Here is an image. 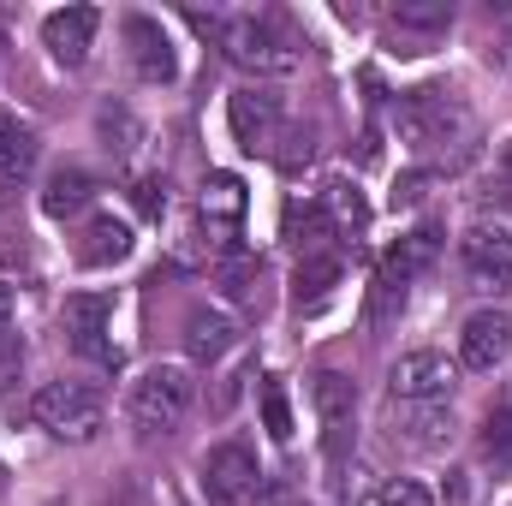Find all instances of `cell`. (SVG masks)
<instances>
[{
	"instance_id": "cell-19",
	"label": "cell",
	"mask_w": 512,
	"mask_h": 506,
	"mask_svg": "<svg viewBox=\"0 0 512 506\" xmlns=\"http://www.w3.org/2000/svg\"><path fill=\"white\" fill-rule=\"evenodd\" d=\"M435 256H441V227H417V233H405V239L382 256V262L399 274V280H417Z\"/></svg>"
},
{
	"instance_id": "cell-26",
	"label": "cell",
	"mask_w": 512,
	"mask_h": 506,
	"mask_svg": "<svg viewBox=\"0 0 512 506\" xmlns=\"http://www.w3.org/2000/svg\"><path fill=\"white\" fill-rule=\"evenodd\" d=\"M262 423H268L274 441H292V405H286L280 381H262Z\"/></svg>"
},
{
	"instance_id": "cell-1",
	"label": "cell",
	"mask_w": 512,
	"mask_h": 506,
	"mask_svg": "<svg viewBox=\"0 0 512 506\" xmlns=\"http://www.w3.org/2000/svg\"><path fill=\"white\" fill-rule=\"evenodd\" d=\"M203 30H215L221 36V48H227V60L233 66H245L256 78H286V72H298V42L274 24V18H197Z\"/></svg>"
},
{
	"instance_id": "cell-4",
	"label": "cell",
	"mask_w": 512,
	"mask_h": 506,
	"mask_svg": "<svg viewBox=\"0 0 512 506\" xmlns=\"http://www.w3.org/2000/svg\"><path fill=\"white\" fill-rule=\"evenodd\" d=\"M453 381H459V364L447 352H405L387 376V399L435 405V399H453Z\"/></svg>"
},
{
	"instance_id": "cell-5",
	"label": "cell",
	"mask_w": 512,
	"mask_h": 506,
	"mask_svg": "<svg viewBox=\"0 0 512 506\" xmlns=\"http://www.w3.org/2000/svg\"><path fill=\"white\" fill-rule=\"evenodd\" d=\"M256 483H262V471H256V453L245 441L209 447V459H203V495L215 506H239L245 495H256Z\"/></svg>"
},
{
	"instance_id": "cell-13",
	"label": "cell",
	"mask_w": 512,
	"mask_h": 506,
	"mask_svg": "<svg viewBox=\"0 0 512 506\" xmlns=\"http://www.w3.org/2000/svg\"><path fill=\"white\" fill-rule=\"evenodd\" d=\"M310 399H316V417L328 423V453H340L346 429H352V411H358V381L340 376V370H316L310 376Z\"/></svg>"
},
{
	"instance_id": "cell-20",
	"label": "cell",
	"mask_w": 512,
	"mask_h": 506,
	"mask_svg": "<svg viewBox=\"0 0 512 506\" xmlns=\"http://www.w3.org/2000/svg\"><path fill=\"white\" fill-rule=\"evenodd\" d=\"M30 167H36V131L0 114V179H24Z\"/></svg>"
},
{
	"instance_id": "cell-2",
	"label": "cell",
	"mask_w": 512,
	"mask_h": 506,
	"mask_svg": "<svg viewBox=\"0 0 512 506\" xmlns=\"http://www.w3.org/2000/svg\"><path fill=\"white\" fill-rule=\"evenodd\" d=\"M191 393H197L191 370H179V364H155V370H143V376L131 381L126 411H131V423H137L143 435H167V429L185 423Z\"/></svg>"
},
{
	"instance_id": "cell-21",
	"label": "cell",
	"mask_w": 512,
	"mask_h": 506,
	"mask_svg": "<svg viewBox=\"0 0 512 506\" xmlns=\"http://www.w3.org/2000/svg\"><path fill=\"white\" fill-rule=\"evenodd\" d=\"M322 215H328V227H334L340 239H352V233L370 227V203L358 197V185H328V191H322Z\"/></svg>"
},
{
	"instance_id": "cell-28",
	"label": "cell",
	"mask_w": 512,
	"mask_h": 506,
	"mask_svg": "<svg viewBox=\"0 0 512 506\" xmlns=\"http://www.w3.org/2000/svg\"><path fill=\"white\" fill-rule=\"evenodd\" d=\"M256 274H262V262H256V256H227V262H221V286H227L233 298H251Z\"/></svg>"
},
{
	"instance_id": "cell-33",
	"label": "cell",
	"mask_w": 512,
	"mask_h": 506,
	"mask_svg": "<svg viewBox=\"0 0 512 506\" xmlns=\"http://www.w3.org/2000/svg\"><path fill=\"white\" fill-rule=\"evenodd\" d=\"M18 364H24V358H18V346H12V340L0 334V393H6L12 381H18Z\"/></svg>"
},
{
	"instance_id": "cell-7",
	"label": "cell",
	"mask_w": 512,
	"mask_h": 506,
	"mask_svg": "<svg viewBox=\"0 0 512 506\" xmlns=\"http://www.w3.org/2000/svg\"><path fill=\"white\" fill-rule=\"evenodd\" d=\"M108 316H114V304H108L102 292H72L66 310H60L72 352H84V358H96V364H120V352L108 346Z\"/></svg>"
},
{
	"instance_id": "cell-32",
	"label": "cell",
	"mask_w": 512,
	"mask_h": 506,
	"mask_svg": "<svg viewBox=\"0 0 512 506\" xmlns=\"http://www.w3.org/2000/svg\"><path fill=\"white\" fill-rule=\"evenodd\" d=\"M286 143H292V149H280V155H274V161H280V167H286V173H298V167H304V161H310V155H316V131H292V137H286Z\"/></svg>"
},
{
	"instance_id": "cell-23",
	"label": "cell",
	"mask_w": 512,
	"mask_h": 506,
	"mask_svg": "<svg viewBox=\"0 0 512 506\" xmlns=\"http://www.w3.org/2000/svg\"><path fill=\"white\" fill-rule=\"evenodd\" d=\"M245 215V185L233 179V173H215L209 185H203V221H239Z\"/></svg>"
},
{
	"instance_id": "cell-27",
	"label": "cell",
	"mask_w": 512,
	"mask_h": 506,
	"mask_svg": "<svg viewBox=\"0 0 512 506\" xmlns=\"http://www.w3.org/2000/svg\"><path fill=\"white\" fill-rule=\"evenodd\" d=\"M435 185H441L435 167H411V173H399V185H393V209H417Z\"/></svg>"
},
{
	"instance_id": "cell-16",
	"label": "cell",
	"mask_w": 512,
	"mask_h": 506,
	"mask_svg": "<svg viewBox=\"0 0 512 506\" xmlns=\"http://www.w3.org/2000/svg\"><path fill=\"white\" fill-rule=\"evenodd\" d=\"M131 227L120 215H96L90 227H84V239H78V262L84 268H114V262H126L131 256Z\"/></svg>"
},
{
	"instance_id": "cell-11",
	"label": "cell",
	"mask_w": 512,
	"mask_h": 506,
	"mask_svg": "<svg viewBox=\"0 0 512 506\" xmlns=\"http://www.w3.org/2000/svg\"><path fill=\"white\" fill-rule=\"evenodd\" d=\"M465 268L477 286H495V292L512 286V233L501 221H477L465 233Z\"/></svg>"
},
{
	"instance_id": "cell-35",
	"label": "cell",
	"mask_w": 512,
	"mask_h": 506,
	"mask_svg": "<svg viewBox=\"0 0 512 506\" xmlns=\"http://www.w3.org/2000/svg\"><path fill=\"white\" fill-rule=\"evenodd\" d=\"M48 506H66V501H48Z\"/></svg>"
},
{
	"instance_id": "cell-34",
	"label": "cell",
	"mask_w": 512,
	"mask_h": 506,
	"mask_svg": "<svg viewBox=\"0 0 512 506\" xmlns=\"http://www.w3.org/2000/svg\"><path fill=\"white\" fill-rule=\"evenodd\" d=\"M12 316H18V298H12V286H6V280H0V334H6V328H12Z\"/></svg>"
},
{
	"instance_id": "cell-6",
	"label": "cell",
	"mask_w": 512,
	"mask_h": 506,
	"mask_svg": "<svg viewBox=\"0 0 512 506\" xmlns=\"http://www.w3.org/2000/svg\"><path fill=\"white\" fill-rule=\"evenodd\" d=\"M227 120H233V137L245 155H274V137H280V96L274 90H262V84L233 90Z\"/></svg>"
},
{
	"instance_id": "cell-18",
	"label": "cell",
	"mask_w": 512,
	"mask_h": 506,
	"mask_svg": "<svg viewBox=\"0 0 512 506\" xmlns=\"http://www.w3.org/2000/svg\"><path fill=\"white\" fill-rule=\"evenodd\" d=\"M340 274H346V256L340 251H316V256H298V304H322L334 286H340Z\"/></svg>"
},
{
	"instance_id": "cell-12",
	"label": "cell",
	"mask_w": 512,
	"mask_h": 506,
	"mask_svg": "<svg viewBox=\"0 0 512 506\" xmlns=\"http://www.w3.org/2000/svg\"><path fill=\"white\" fill-rule=\"evenodd\" d=\"M96 30H102V12L96 6H66V12H48L42 18V42H48V54L60 66H84Z\"/></svg>"
},
{
	"instance_id": "cell-30",
	"label": "cell",
	"mask_w": 512,
	"mask_h": 506,
	"mask_svg": "<svg viewBox=\"0 0 512 506\" xmlns=\"http://www.w3.org/2000/svg\"><path fill=\"white\" fill-rule=\"evenodd\" d=\"M376 506H435V501H429V489H423V483H411V477H393Z\"/></svg>"
},
{
	"instance_id": "cell-17",
	"label": "cell",
	"mask_w": 512,
	"mask_h": 506,
	"mask_svg": "<svg viewBox=\"0 0 512 506\" xmlns=\"http://www.w3.org/2000/svg\"><path fill=\"white\" fill-rule=\"evenodd\" d=\"M90 197H96V179H90L84 167H60V173L48 179V191H42V215L66 221V215H78Z\"/></svg>"
},
{
	"instance_id": "cell-25",
	"label": "cell",
	"mask_w": 512,
	"mask_h": 506,
	"mask_svg": "<svg viewBox=\"0 0 512 506\" xmlns=\"http://www.w3.org/2000/svg\"><path fill=\"white\" fill-rule=\"evenodd\" d=\"M483 453L512 471V405H495V411H489V423H483Z\"/></svg>"
},
{
	"instance_id": "cell-31",
	"label": "cell",
	"mask_w": 512,
	"mask_h": 506,
	"mask_svg": "<svg viewBox=\"0 0 512 506\" xmlns=\"http://www.w3.org/2000/svg\"><path fill=\"white\" fill-rule=\"evenodd\" d=\"M114 131H120V155H126L131 137H137V120H131L126 108H102V137H108V149H114Z\"/></svg>"
},
{
	"instance_id": "cell-14",
	"label": "cell",
	"mask_w": 512,
	"mask_h": 506,
	"mask_svg": "<svg viewBox=\"0 0 512 506\" xmlns=\"http://www.w3.org/2000/svg\"><path fill=\"white\" fill-rule=\"evenodd\" d=\"M387 423L393 435H405L411 447H441L453 435V405L435 399V405H411V399H387Z\"/></svg>"
},
{
	"instance_id": "cell-8",
	"label": "cell",
	"mask_w": 512,
	"mask_h": 506,
	"mask_svg": "<svg viewBox=\"0 0 512 506\" xmlns=\"http://www.w3.org/2000/svg\"><path fill=\"white\" fill-rule=\"evenodd\" d=\"M126 54H131V72L143 84H173L179 78V54H173V36L155 24V18H126Z\"/></svg>"
},
{
	"instance_id": "cell-29",
	"label": "cell",
	"mask_w": 512,
	"mask_h": 506,
	"mask_svg": "<svg viewBox=\"0 0 512 506\" xmlns=\"http://www.w3.org/2000/svg\"><path fill=\"white\" fill-rule=\"evenodd\" d=\"M131 203H137V215L161 221V209H167V179H161V173H143V179L131 185Z\"/></svg>"
},
{
	"instance_id": "cell-10",
	"label": "cell",
	"mask_w": 512,
	"mask_h": 506,
	"mask_svg": "<svg viewBox=\"0 0 512 506\" xmlns=\"http://www.w3.org/2000/svg\"><path fill=\"white\" fill-rule=\"evenodd\" d=\"M507 352H512V316L507 310H477V316L459 328V364H465V370L489 376Z\"/></svg>"
},
{
	"instance_id": "cell-15",
	"label": "cell",
	"mask_w": 512,
	"mask_h": 506,
	"mask_svg": "<svg viewBox=\"0 0 512 506\" xmlns=\"http://www.w3.org/2000/svg\"><path fill=\"white\" fill-rule=\"evenodd\" d=\"M233 346H239V322L227 310H191L185 316V352H191V364H215Z\"/></svg>"
},
{
	"instance_id": "cell-22",
	"label": "cell",
	"mask_w": 512,
	"mask_h": 506,
	"mask_svg": "<svg viewBox=\"0 0 512 506\" xmlns=\"http://www.w3.org/2000/svg\"><path fill=\"white\" fill-rule=\"evenodd\" d=\"M393 24L399 30H417V36H435L453 24V0H399L393 6Z\"/></svg>"
},
{
	"instance_id": "cell-3",
	"label": "cell",
	"mask_w": 512,
	"mask_h": 506,
	"mask_svg": "<svg viewBox=\"0 0 512 506\" xmlns=\"http://www.w3.org/2000/svg\"><path fill=\"white\" fill-rule=\"evenodd\" d=\"M30 411L60 441H96V429H102V393H90L84 381H48Z\"/></svg>"
},
{
	"instance_id": "cell-9",
	"label": "cell",
	"mask_w": 512,
	"mask_h": 506,
	"mask_svg": "<svg viewBox=\"0 0 512 506\" xmlns=\"http://www.w3.org/2000/svg\"><path fill=\"white\" fill-rule=\"evenodd\" d=\"M459 126H465V108L453 102V90H411V96H399V131L405 137L435 143V137H447Z\"/></svg>"
},
{
	"instance_id": "cell-24",
	"label": "cell",
	"mask_w": 512,
	"mask_h": 506,
	"mask_svg": "<svg viewBox=\"0 0 512 506\" xmlns=\"http://www.w3.org/2000/svg\"><path fill=\"white\" fill-rule=\"evenodd\" d=\"M405 286H411V280H399L387 262L376 268V280H370V328H387V322L405 310Z\"/></svg>"
}]
</instances>
